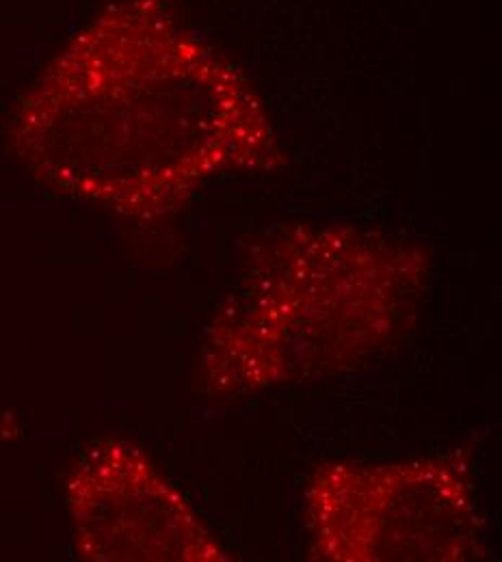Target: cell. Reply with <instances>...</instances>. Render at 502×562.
Segmentation results:
<instances>
[{
  "mask_svg": "<svg viewBox=\"0 0 502 562\" xmlns=\"http://www.w3.org/2000/svg\"><path fill=\"white\" fill-rule=\"evenodd\" d=\"M9 145L55 193L133 221L285 165L247 78L167 0L113 2L76 31L20 98Z\"/></svg>",
  "mask_w": 502,
  "mask_h": 562,
  "instance_id": "obj_1",
  "label": "cell"
},
{
  "mask_svg": "<svg viewBox=\"0 0 502 562\" xmlns=\"http://www.w3.org/2000/svg\"><path fill=\"white\" fill-rule=\"evenodd\" d=\"M427 260L349 225L297 223L260 240L204 340L207 381L258 392L356 366L416 312Z\"/></svg>",
  "mask_w": 502,
  "mask_h": 562,
  "instance_id": "obj_2",
  "label": "cell"
},
{
  "mask_svg": "<svg viewBox=\"0 0 502 562\" xmlns=\"http://www.w3.org/2000/svg\"><path fill=\"white\" fill-rule=\"evenodd\" d=\"M314 561H470L481 517L468 470L448 457L323 463L305 492Z\"/></svg>",
  "mask_w": 502,
  "mask_h": 562,
  "instance_id": "obj_3",
  "label": "cell"
},
{
  "mask_svg": "<svg viewBox=\"0 0 502 562\" xmlns=\"http://www.w3.org/2000/svg\"><path fill=\"white\" fill-rule=\"evenodd\" d=\"M66 502L80 561H225L185 495L129 439L87 446L66 476Z\"/></svg>",
  "mask_w": 502,
  "mask_h": 562,
  "instance_id": "obj_4",
  "label": "cell"
},
{
  "mask_svg": "<svg viewBox=\"0 0 502 562\" xmlns=\"http://www.w3.org/2000/svg\"><path fill=\"white\" fill-rule=\"evenodd\" d=\"M13 435H18L15 422L11 418V414H7V412L0 409V439H2V437H13Z\"/></svg>",
  "mask_w": 502,
  "mask_h": 562,
  "instance_id": "obj_5",
  "label": "cell"
}]
</instances>
